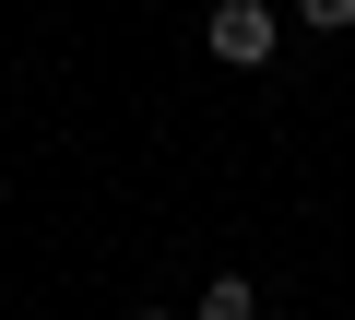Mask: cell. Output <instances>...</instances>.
<instances>
[{
  "label": "cell",
  "instance_id": "3957f363",
  "mask_svg": "<svg viewBox=\"0 0 355 320\" xmlns=\"http://www.w3.org/2000/svg\"><path fill=\"white\" fill-rule=\"evenodd\" d=\"M296 24H308V36H343V24H355V0H296Z\"/></svg>",
  "mask_w": 355,
  "mask_h": 320
},
{
  "label": "cell",
  "instance_id": "6da1fadb",
  "mask_svg": "<svg viewBox=\"0 0 355 320\" xmlns=\"http://www.w3.org/2000/svg\"><path fill=\"white\" fill-rule=\"evenodd\" d=\"M202 48H214L225 71H261V60L284 48V12H272V0H214V24H202Z\"/></svg>",
  "mask_w": 355,
  "mask_h": 320
},
{
  "label": "cell",
  "instance_id": "7a4b0ae2",
  "mask_svg": "<svg viewBox=\"0 0 355 320\" xmlns=\"http://www.w3.org/2000/svg\"><path fill=\"white\" fill-rule=\"evenodd\" d=\"M190 320H261V285H249V273H214V285H202V308H190Z\"/></svg>",
  "mask_w": 355,
  "mask_h": 320
},
{
  "label": "cell",
  "instance_id": "277c9868",
  "mask_svg": "<svg viewBox=\"0 0 355 320\" xmlns=\"http://www.w3.org/2000/svg\"><path fill=\"white\" fill-rule=\"evenodd\" d=\"M130 320H178V308H130Z\"/></svg>",
  "mask_w": 355,
  "mask_h": 320
}]
</instances>
